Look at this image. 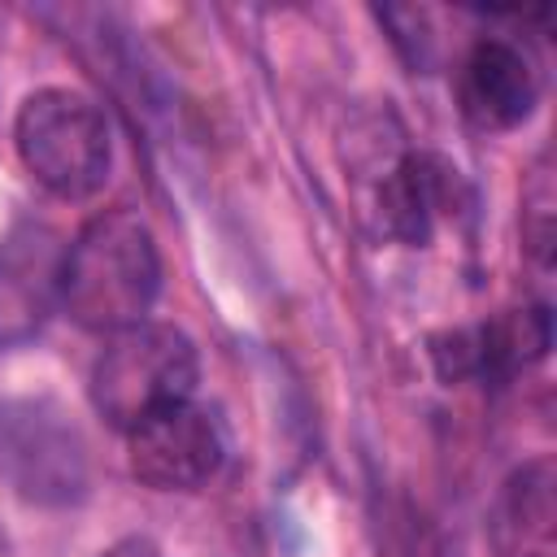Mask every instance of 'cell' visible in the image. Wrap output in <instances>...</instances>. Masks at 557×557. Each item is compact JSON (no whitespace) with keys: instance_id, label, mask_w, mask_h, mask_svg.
<instances>
[{"instance_id":"6da1fadb","label":"cell","mask_w":557,"mask_h":557,"mask_svg":"<svg viewBox=\"0 0 557 557\" xmlns=\"http://www.w3.org/2000/svg\"><path fill=\"white\" fill-rule=\"evenodd\" d=\"M161 292V252L148 222L131 209H100L78 226L61 257V309L83 326L113 335L148 318Z\"/></svg>"},{"instance_id":"8fae6325","label":"cell","mask_w":557,"mask_h":557,"mask_svg":"<svg viewBox=\"0 0 557 557\" xmlns=\"http://www.w3.org/2000/svg\"><path fill=\"white\" fill-rule=\"evenodd\" d=\"M100 557H165L148 535H126V540H117V544H109Z\"/></svg>"},{"instance_id":"ba28073f","label":"cell","mask_w":557,"mask_h":557,"mask_svg":"<svg viewBox=\"0 0 557 557\" xmlns=\"http://www.w3.org/2000/svg\"><path fill=\"white\" fill-rule=\"evenodd\" d=\"M457 104L479 131H513L540 104L531 52L505 35H479L457 65Z\"/></svg>"},{"instance_id":"3957f363","label":"cell","mask_w":557,"mask_h":557,"mask_svg":"<svg viewBox=\"0 0 557 557\" xmlns=\"http://www.w3.org/2000/svg\"><path fill=\"white\" fill-rule=\"evenodd\" d=\"M196 379H200V361H196V344L187 339V331H178L174 322L144 318L104 339L91 366L87 392H91L96 413L113 431L131 435L152 413L191 400Z\"/></svg>"},{"instance_id":"9c48e42d","label":"cell","mask_w":557,"mask_h":557,"mask_svg":"<svg viewBox=\"0 0 557 557\" xmlns=\"http://www.w3.org/2000/svg\"><path fill=\"white\" fill-rule=\"evenodd\" d=\"M492 557H557V470L553 457L522 461L487 509Z\"/></svg>"},{"instance_id":"8992f818","label":"cell","mask_w":557,"mask_h":557,"mask_svg":"<svg viewBox=\"0 0 557 557\" xmlns=\"http://www.w3.org/2000/svg\"><path fill=\"white\" fill-rule=\"evenodd\" d=\"M65 244L48 222H17L0 239V348H17L39 335L61 305Z\"/></svg>"},{"instance_id":"52a82bcc","label":"cell","mask_w":557,"mask_h":557,"mask_svg":"<svg viewBox=\"0 0 557 557\" xmlns=\"http://www.w3.org/2000/svg\"><path fill=\"white\" fill-rule=\"evenodd\" d=\"M553 348V318L544 305L505 309L500 318L448 331L431 339V357L444 379H483V383H509L518 370H531Z\"/></svg>"},{"instance_id":"5b68a950","label":"cell","mask_w":557,"mask_h":557,"mask_svg":"<svg viewBox=\"0 0 557 557\" xmlns=\"http://www.w3.org/2000/svg\"><path fill=\"white\" fill-rule=\"evenodd\" d=\"M126 448H131L126 453L131 474L157 492H196L218 474L226 457L218 418L196 400L170 405L148 422H139L126 435Z\"/></svg>"},{"instance_id":"277c9868","label":"cell","mask_w":557,"mask_h":557,"mask_svg":"<svg viewBox=\"0 0 557 557\" xmlns=\"http://www.w3.org/2000/svg\"><path fill=\"white\" fill-rule=\"evenodd\" d=\"M13 144L26 174L57 200H91L113 170V139L91 96L39 87L17 104Z\"/></svg>"},{"instance_id":"30bf717a","label":"cell","mask_w":557,"mask_h":557,"mask_svg":"<svg viewBox=\"0 0 557 557\" xmlns=\"http://www.w3.org/2000/svg\"><path fill=\"white\" fill-rule=\"evenodd\" d=\"M457 191H461V178L448 161H440L431 152H409L383 178V191H379L387 235H396L400 244H413V248L426 244L435 235V226L444 218H453Z\"/></svg>"},{"instance_id":"7a4b0ae2","label":"cell","mask_w":557,"mask_h":557,"mask_svg":"<svg viewBox=\"0 0 557 557\" xmlns=\"http://www.w3.org/2000/svg\"><path fill=\"white\" fill-rule=\"evenodd\" d=\"M0 487L35 509H70L87 500L91 448L57 396H0Z\"/></svg>"}]
</instances>
